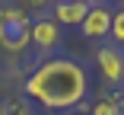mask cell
Here are the masks:
<instances>
[{"label":"cell","instance_id":"obj_1","mask_svg":"<svg viewBox=\"0 0 124 115\" xmlns=\"http://www.w3.org/2000/svg\"><path fill=\"white\" fill-rule=\"evenodd\" d=\"M86 93H89L86 67L70 58L41 61L26 80V96L45 109H73L86 99Z\"/></svg>","mask_w":124,"mask_h":115},{"label":"cell","instance_id":"obj_2","mask_svg":"<svg viewBox=\"0 0 124 115\" xmlns=\"http://www.w3.org/2000/svg\"><path fill=\"white\" fill-rule=\"evenodd\" d=\"M32 45V19L19 7H3L0 10V48L19 54Z\"/></svg>","mask_w":124,"mask_h":115},{"label":"cell","instance_id":"obj_3","mask_svg":"<svg viewBox=\"0 0 124 115\" xmlns=\"http://www.w3.org/2000/svg\"><path fill=\"white\" fill-rule=\"evenodd\" d=\"M32 45L41 54H54L64 45V29L51 16H38V19H32Z\"/></svg>","mask_w":124,"mask_h":115},{"label":"cell","instance_id":"obj_4","mask_svg":"<svg viewBox=\"0 0 124 115\" xmlns=\"http://www.w3.org/2000/svg\"><path fill=\"white\" fill-rule=\"evenodd\" d=\"M95 64H99V71H102L105 83L118 86L124 83V54L118 45H102V48L95 51Z\"/></svg>","mask_w":124,"mask_h":115},{"label":"cell","instance_id":"obj_5","mask_svg":"<svg viewBox=\"0 0 124 115\" xmlns=\"http://www.w3.org/2000/svg\"><path fill=\"white\" fill-rule=\"evenodd\" d=\"M111 7L108 3H102V7H89V13H86V19H83V35L86 38H105L108 32H111Z\"/></svg>","mask_w":124,"mask_h":115},{"label":"cell","instance_id":"obj_6","mask_svg":"<svg viewBox=\"0 0 124 115\" xmlns=\"http://www.w3.org/2000/svg\"><path fill=\"white\" fill-rule=\"evenodd\" d=\"M89 7L77 3V0H64V3H54V22L57 26H83Z\"/></svg>","mask_w":124,"mask_h":115},{"label":"cell","instance_id":"obj_7","mask_svg":"<svg viewBox=\"0 0 124 115\" xmlns=\"http://www.w3.org/2000/svg\"><path fill=\"white\" fill-rule=\"evenodd\" d=\"M111 42L118 45V48H121V45H124V7H118L115 13H111Z\"/></svg>","mask_w":124,"mask_h":115},{"label":"cell","instance_id":"obj_8","mask_svg":"<svg viewBox=\"0 0 124 115\" xmlns=\"http://www.w3.org/2000/svg\"><path fill=\"white\" fill-rule=\"evenodd\" d=\"M89 115H124V112L118 109L115 99H99V102L89 106Z\"/></svg>","mask_w":124,"mask_h":115},{"label":"cell","instance_id":"obj_9","mask_svg":"<svg viewBox=\"0 0 124 115\" xmlns=\"http://www.w3.org/2000/svg\"><path fill=\"white\" fill-rule=\"evenodd\" d=\"M3 115H32V106L26 99H10L3 102Z\"/></svg>","mask_w":124,"mask_h":115},{"label":"cell","instance_id":"obj_10","mask_svg":"<svg viewBox=\"0 0 124 115\" xmlns=\"http://www.w3.org/2000/svg\"><path fill=\"white\" fill-rule=\"evenodd\" d=\"M26 7H35V10H41V7H48V0H22Z\"/></svg>","mask_w":124,"mask_h":115},{"label":"cell","instance_id":"obj_11","mask_svg":"<svg viewBox=\"0 0 124 115\" xmlns=\"http://www.w3.org/2000/svg\"><path fill=\"white\" fill-rule=\"evenodd\" d=\"M77 3H83V7H102L105 0H77Z\"/></svg>","mask_w":124,"mask_h":115},{"label":"cell","instance_id":"obj_12","mask_svg":"<svg viewBox=\"0 0 124 115\" xmlns=\"http://www.w3.org/2000/svg\"><path fill=\"white\" fill-rule=\"evenodd\" d=\"M0 115H3V102H0Z\"/></svg>","mask_w":124,"mask_h":115},{"label":"cell","instance_id":"obj_13","mask_svg":"<svg viewBox=\"0 0 124 115\" xmlns=\"http://www.w3.org/2000/svg\"><path fill=\"white\" fill-rule=\"evenodd\" d=\"M118 3H121V7H124V0H118Z\"/></svg>","mask_w":124,"mask_h":115},{"label":"cell","instance_id":"obj_14","mask_svg":"<svg viewBox=\"0 0 124 115\" xmlns=\"http://www.w3.org/2000/svg\"><path fill=\"white\" fill-rule=\"evenodd\" d=\"M57 3H64V0H57Z\"/></svg>","mask_w":124,"mask_h":115},{"label":"cell","instance_id":"obj_15","mask_svg":"<svg viewBox=\"0 0 124 115\" xmlns=\"http://www.w3.org/2000/svg\"><path fill=\"white\" fill-rule=\"evenodd\" d=\"M77 115H80V112H77Z\"/></svg>","mask_w":124,"mask_h":115}]
</instances>
